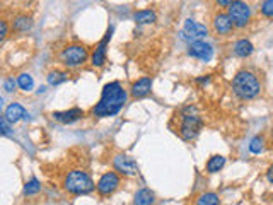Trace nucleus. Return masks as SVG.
I'll use <instances>...</instances> for the list:
<instances>
[{
    "mask_svg": "<svg viewBox=\"0 0 273 205\" xmlns=\"http://www.w3.org/2000/svg\"><path fill=\"white\" fill-rule=\"evenodd\" d=\"M197 204H200V205H217V204H220V198H219V195H215V193H205V195H201V197H198Z\"/></svg>",
    "mask_w": 273,
    "mask_h": 205,
    "instance_id": "nucleus-23",
    "label": "nucleus"
},
{
    "mask_svg": "<svg viewBox=\"0 0 273 205\" xmlns=\"http://www.w3.org/2000/svg\"><path fill=\"white\" fill-rule=\"evenodd\" d=\"M215 2L220 5V7H229V5L232 4V2H236V0H215Z\"/></svg>",
    "mask_w": 273,
    "mask_h": 205,
    "instance_id": "nucleus-31",
    "label": "nucleus"
},
{
    "mask_svg": "<svg viewBox=\"0 0 273 205\" xmlns=\"http://www.w3.org/2000/svg\"><path fill=\"white\" fill-rule=\"evenodd\" d=\"M234 28H236V26H234V22L229 14L220 12V14H217L215 17H213V29H215V32L220 34V36H227V34H230Z\"/></svg>",
    "mask_w": 273,
    "mask_h": 205,
    "instance_id": "nucleus-12",
    "label": "nucleus"
},
{
    "mask_svg": "<svg viewBox=\"0 0 273 205\" xmlns=\"http://www.w3.org/2000/svg\"><path fill=\"white\" fill-rule=\"evenodd\" d=\"M154 202V193H152L149 188H142L135 193V198H133V204L136 205H149Z\"/></svg>",
    "mask_w": 273,
    "mask_h": 205,
    "instance_id": "nucleus-19",
    "label": "nucleus"
},
{
    "mask_svg": "<svg viewBox=\"0 0 273 205\" xmlns=\"http://www.w3.org/2000/svg\"><path fill=\"white\" fill-rule=\"evenodd\" d=\"M17 86L28 93V91H32V87H34V80H32V77L29 74H21L17 77Z\"/></svg>",
    "mask_w": 273,
    "mask_h": 205,
    "instance_id": "nucleus-22",
    "label": "nucleus"
},
{
    "mask_svg": "<svg viewBox=\"0 0 273 205\" xmlns=\"http://www.w3.org/2000/svg\"><path fill=\"white\" fill-rule=\"evenodd\" d=\"M210 82V76H205V77H198L197 79V84H200V86H207V84Z\"/></svg>",
    "mask_w": 273,
    "mask_h": 205,
    "instance_id": "nucleus-30",
    "label": "nucleus"
},
{
    "mask_svg": "<svg viewBox=\"0 0 273 205\" xmlns=\"http://www.w3.org/2000/svg\"><path fill=\"white\" fill-rule=\"evenodd\" d=\"M89 51L84 45H68L61 50L60 53V62L68 68L79 67V65L86 63Z\"/></svg>",
    "mask_w": 273,
    "mask_h": 205,
    "instance_id": "nucleus-5",
    "label": "nucleus"
},
{
    "mask_svg": "<svg viewBox=\"0 0 273 205\" xmlns=\"http://www.w3.org/2000/svg\"><path fill=\"white\" fill-rule=\"evenodd\" d=\"M263 149H265L263 137H255V139H251V142H249V151H251L253 154H259V152H263Z\"/></svg>",
    "mask_w": 273,
    "mask_h": 205,
    "instance_id": "nucleus-25",
    "label": "nucleus"
},
{
    "mask_svg": "<svg viewBox=\"0 0 273 205\" xmlns=\"http://www.w3.org/2000/svg\"><path fill=\"white\" fill-rule=\"evenodd\" d=\"M0 26H2V31H0V40L4 41L5 38H7V22L2 21V22H0Z\"/></svg>",
    "mask_w": 273,
    "mask_h": 205,
    "instance_id": "nucleus-29",
    "label": "nucleus"
},
{
    "mask_svg": "<svg viewBox=\"0 0 273 205\" xmlns=\"http://www.w3.org/2000/svg\"><path fill=\"white\" fill-rule=\"evenodd\" d=\"M188 55L207 63V62L212 60L213 48H212V45L205 43L203 40H197V41H191V43L188 45Z\"/></svg>",
    "mask_w": 273,
    "mask_h": 205,
    "instance_id": "nucleus-10",
    "label": "nucleus"
},
{
    "mask_svg": "<svg viewBox=\"0 0 273 205\" xmlns=\"http://www.w3.org/2000/svg\"><path fill=\"white\" fill-rule=\"evenodd\" d=\"M152 89V79L151 77H144V79L136 80L132 86V96L135 99H140V97H145Z\"/></svg>",
    "mask_w": 273,
    "mask_h": 205,
    "instance_id": "nucleus-14",
    "label": "nucleus"
},
{
    "mask_svg": "<svg viewBox=\"0 0 273 205\" xmlns=\"http://www.w3.org/2000/svg\"><path fill=\"white\" fill-rule=\"evenodd\" d=\"M126 97H128L126 91L123 89V86L118 80L106 84L103 87V93H101L99 103L92 108V115L97 118H108V116L118 115L125 106Z\"/></svg>",
    "mask_w": 273,
    "mask_h": 205,
    "instance_id": "nucleus-1",
    "label": "nucleus"
},
{
    "mask_svg": "<svg viewBox=\"0 0 273 205\" xmlns=\"http://www.w3.org/2000/svg\"><path fill=\"white\" fill-rule=\"evenodd\" d=\"M261 14L268 19H273V0H265V2H263Z\"/></svg>",
    "mask_w": 273,
    "mask_h": 205,
    "instance_id": "nucleus-26",
    "label": "nucleus"
},
{
    "mask_svg": "<svg viewBox=\"0 0 273 205\" xmlns=\"http://www.w3.org/2000/svg\"><path fill=\"white\" fill-rule=\"evenodd\" d=\"M111 34H113V28H109L108 32H106V36L99 41V45L96 47V50H94L92 55H91V63H92L94 67H103V65H105V62H106V47H108L109 40H111Z\"/></svg>",
    "mask_w": 273,
    "mask_h": 205,
    "instance_id": "nucleus-11",
    "label": "nucleus"
},
{
    "mask_svg": "<svg viewBox=\"0 0 273 205\" xmlns=\"http://www.w3.org/2000/svg\"><path fill=\"white\" fill-rule=\"evenodd\" d=\"M224 166H226V158H224V156H212V158L207 161V173H210V174L219 173Z\"/></svg>",
    "mask_w": 273,
    "mask_h": 205,
    "instance_id": "nucleus-18",
    "label": "nucleus"
},
{
    "mask_svg": "<svg viewBox=\"0 0 273 205\" xmlns=\"http://www.w3.org/2000/svg\"><path fill=\"white\" fill-rule=\"evenodd\" d=\"M209 36V29H207V26L200 24V22L193 21V19H188L186 22H184V29L183 32H181V38L186 41H197V40H203V38Z\"/></svg>",
    "mask_w": 273,
    "mask_h": 205,
    "instance_id": "nucleus-9",
    "label": "nucleus"
},
{
    "mask_svg": "<svg viewBox=\"0 0 273 205\" xmlns=\"http://www.w3.org/2000/svg\"><path fill=\"white\" fill-rule=\"evenodd\" d=\"M40 190H41V183L36 180V178H31L24 187L26 195H36V193H40Z\"/></svg>",
    "mask_w": 273,
    "mask_h": 205,
    "instance_id": "nucleus-24",
    "label": "nucleus"
},
{
    "mask_svg": "<svg viewBox=\"0 0 273 205\" xmlns=\"http://www.w3.org/2000/svg\"><path fill=\"white\" fill-rule=\"evenodd\" d=\"M266 178H268L270 183H273V166H270L268 171H266Z\"/></svg>",
    "mask_w": 273,
    "mask_h": 205,
    "instance_id": "nucleus-32",
    "label": "nucleus"
},
{
    "mask_svg": "<svg viewBox=\"0 0 273 205\" xmlns=\"http://www.w3.org/2000/svg\"><path fill=\"white\" fill-rule=\"evenodd\" d=\"M118 187H120V176L115 171H108V173H105L99 178V181L96 185V190L101 197H109V195H113L118 190Z\"/></svg>",
    "mask_w": 273,
    "mask_h": 205,
    "instance_id": "nucleus-8",
    "label": "nucleus"
},
{
    "mask_svg": "<svg viewBox=\"0 0 273 205\" xmlns=\"http://www.w3.org/2000/svg\"><path fill=\"white\" fill-rule=\"evenodd\" d=\"M178 118V133L181 135L183 141H193L197 139L201 130V116L195 106H184L176 115Z\"/></svg>",
    "mask_w": 273,
    "mask_h": 205,
    "instance_id": "nucleus-3",
    "label": "nucleus"
},
{
    "mask_svg": "<svg viewBox=\"0 0 273 205\" xmlns=\"http://www.w3.org/2000/svg\"><path fill=\"white\" fill-rule=\"evenodd\" d=\"M63 188L70 195H89L94 191L96 185H94L92 178L89 176V173H86L82 169H74L63 178Z\"/></svg>",
    "mask_w": 273,
    "mask_h": 205,
    "instance_id": "nucleus-4",
    "label": "nucleus"
},
{
    "mask_svg": "<svg viewBox=\"0 0 273 205\" xmlns=\"http://www.w3.org/2000/svg\"><path fill=\"white\" fill-rule=\"evenodd\" d=\"M133 19H135L136 24H152V22H155L157 16L152 11H138L133 14Z\"/></svg>",
    "mask_w": 273,
    "mask_h": 205,
    "instance_id": "nucleus-20",
    "label": "nucleus"
},
{
    "mask_svg": "<svg viewBox=\"0 0 273 205\" xmlns=\"http://www.w3.org/2000/svg\"><path fill=\"white\" fill-rule=\"evenodd\" d=\"M113 168L116 173L123 174V176H133L138 173V164L133 158L126 154H116L113 158Z\"/></svg>",
    "mask_w": 273,
    "mask_h": 205,
    "instance_id": "nucleus-7",
    "label": "nucleus"
},
{
    "mask_svg": "<svg viewBox=\"0 0 273 205\" xmlns=\"http://www.w3.org/2000/svg\"><path fill=\"white\" fill-rule=\"evenodd\" d=\"M15 86H17V82H15L14 79H7L4 82V89L7 91V93H12V91L15 89Z\"/></svg>",
    "mask_w": 273,
    "mask_h": 205,
    "instance_id": "nucleus-28",
    "label": "nucleus"
},
{
    "mask_svg": "<svg viewBox=\"0 0 273 205\" xmlns=\"http://www.w3.org/2000/svg\"><path fill=\"white\" fill-rule=\"evenodd\" d=\"M227 9H229L227 14L230 16V19H232L236 28L243 29L249 24V21H251V7L246 4L244 0H236V2H232Z\"/></svg>",
    "mask_w": 273,
    "mask_h": 205,
    "instance_id": "nucleus-6",
    "label": "nucleus"
},
{
    "mask_svg": "<svg viewBox=\"0 0 273 205\" xmlns=\"http://www.w3.org/2000/svg\"><path fill=\"white\" fill-rule=\"evenodd\" d=\"M32 28V19L28 16H19L14 22H12V31L15 32H28Z\"/></svg>",
    "mask_w": 273,
    "mask_h": 205,
    "instance_id": "nucleus-17",
    "label": "nucleus"
},
{
    "mask_svg": "<svg viewBox=\"0 0 273 205\" xmlns=\"http://www.w3.org/2000/svg\"><path fill=\"white\" fill-rule=\"evenodd\" d=\"M67 79H68V74L60 72V70H53V72L48 74V84H50V86H60V84H63Z\"/></svg>",
    "mask_w": 273,
    "mask_h": 205,
    "instance_id": "nucleus-21",
    "label": "nucleus"
},
{
    "mask_svg": "<svg viewBox=\"0 0 273 205\" xmlns=\"http://www.w3.org/2000/svg\"><path fill=\"white\" fill-rule=\"evenodd\" d=\"M9 120L5 118V116H2V122H0V125H2V135H5L7 137L9 133H11V128H9Z\"/></svg>",
    "mask_w": 273,
    "mask_h": 205,
    "instance_id": "nucleus-27",
    "label": "nucleus"
},
{
    "mask_svg": "<svg viewBox=\"0 0 273 205\" xmlns=\"http://www.w3.org/2000/svg\"><path fill=\"white\" fill-rule=\"evenodd\" d=\"M253 51H255V47H253V43L249 40H239V41H236V45H234V53L241 58L251 57Z\"/></svg>",
    "mask_w": 273,
    "mask_h": 205,
    "instance_id": "nucleus-16",
    "label": "nucleus"
},
{
    "mask_svg": "<svg viewBox=\"0 0 273 205\" xmlns=\"http://www.w3.org/2000/svg\"><path fill=\"white\" fill-rule=\"evenodd\" d=\"M4 116L11 123H17L19 120L26 116V110H24V106H21L19 103H12V105H9L7 108H5Z\"/></svg>",
    "mask_w": 273,
    "mask_h": 205,
    "instance_id": "nucleus-15",
    "label": "nucleus"
},
{
    "mask_svg": "<svg viewBox=\"0 0 273 205\" xmlns=\"http://www.w3.org/2000/svg\"><path fill=\"white\" fill-rule=\"evenodd\" d=\"M232 93L239 99L251 101L255 97H258L259 93H261V82H259V79L253 72L241 70L232 79Z\"/></svg>",
    "mask_w": 273,
    "mask_h": 205,
    "instance_id": "nucleus-2",
    "label": "nucleus"
},
{
    "mask_svg": "<svg viewBox=\"0 0 273 205\" xmlns=\"http://www.w3.org/2000/svg\"><path fill=\"white\" fill-rule=\"evenodd\" d=\"M51 116H53V120L63 123V125H70V123H76V122H79V120L82 118L84 110L70 108V110H67V111H55Z\"/></svg>",
    "mask_w": 273,
    "mask_h": 205,
    "instance_id": "nucleus-13",
    "label": "nucleus"
}]
</instances>
